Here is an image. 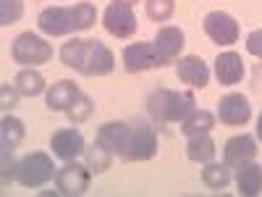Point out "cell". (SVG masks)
<instances>
[{
    "mask_svg": "<svg viewBox=\"0 0 262 197\" xmlns=\"http://www.w3.org/2000/svg\"><path fill=\"white\" fill-rule=\"evenodd\" d=\"M128 137H131V126L128 124H123V121H107V124H102L97 129L95 142L102 145L107 152H113V155H123Z\"/></svg>",
    "mask_w": 262,
    "mask_h": 197,
    "instance_id": "9a60e30c",
    "label": "cell"
},
{
    "mask_svg": "<svg viewBox=\"0 0 262 197\" xmlns=\"http://www.w3.org/2000/svg\"><path fill=\"white\" fill-rule=\"evenodd\" d=\"M236 189L244 197H254L262 192V166L254 161H247L236 166Z\"/></svg>",
    "mask_w": 262,
    "mask_h": 197,
    "instance_id": "d6986e66",
    "label": "cell"
},
{
    "mask_svg": "<svg viewBox=\"0 0 262 197\" xmlns=\"http://www.w3.org/2000/svg\"><path fill=\"white\" fill-rule=\"evenodd\" d=\"M84 50H86V40H79V37L69 40V42L60 48V61H63V66H69V69H74V71L81 74V69H84Z\"/></svg>",
    "mask_w": 262,
    "mask_h": 197,
    "instance_id": "d4e9b609",
    "label": "cell"
},
{
    "mask_svg": "<svg viewBox=\"0 0 262 197\" xmlns=\"http://www.w3.org/2000/svg\"><path fill=\"white\" fill-rule=\"evenodd\" d=\"M116 69V55L113 50L100 40H86V50H84V76H107Z\"/></svg>",
    "mask_w": 262,
    "mask_h": 197,
    "instance_id": "9c48e42d",
    "label": "cell"
},
{
    "mask_svg": "<svg viewBox=\"0 0 262 197\" xmlns=\"http://www.w3.org/2000/svg\"><path fill=\"white\" fill-rule=\"evenodd\" d=\"M97 21V8L92 3H76L74 6V24H76V32H86L92 29Z\"/></svg>",
    "mask_w": 262,
    "mask_h": 197,
    "instance_id": "83f0119b",
    "label": "cell"
},
{
    "mask_svg": "<svg viewBox=\"0 0 262 197\" xmlns=\"http://www.w3.org/2000/svg\"><path fill=\"white\" fill-rule=\"evenodd\" d=\"M194 92H176V90H165V87H158L152 90L147 97V111L149 116L160 121V124H176L184 121L191 111H194Z\"/></svg>",
    "mask_w": 262,
    "mask_h": 197,
    "instance_id": "6da1fadb",
    "label": "cell"
},
{
    "mask_svg": "<svg viewBox=\"0 0 262 197\" xmlns=\"http://www.w3.org/2000/svg\"><path fill=\"white\" fill-rule=\"evenodd\" d=\"M55 163L48 152L42 150H34L29 155H24L16 166V182L21 187H29V189H37V187H45L50 179H55Z\"/></svg>",
    "mask_w": 262,
    "mask_h": 197,
    "instance_id": "7a4b0ae2",
    "label": "cell"
},
{
    "mask_svg": "<svg viewBox=\"0 0 262 197\" xmlns=\"http://www.w3.org/2000/svg\"><path fill=\"white\" fill-rule=\"evenodd\" d=\"M202 27H205V34L217 42V45H233V42H238V21L226 13V11H210L202 21Z\"/></svg>",
    "mask_w": 262,
    "mask_h": 197,
    "instance_id": "ba28073f",
    "label": "cell"
},
{
    "mask_svg": "<svg viewBox=\"0 0 262 197\" xmlns=\"http://www.w3.org/2000/svg\"><path fill=\"white\" fill-rule=\"evenodd\" d=\"M13 84H16V90L24 95V97H37V95H42V92H48L45 76H42L37 69H21V71L13 76Z\"/></svg>",
    "mask_w": 262,
    "mask_h": 197,
    "instance_id": "44dd1931",
    "label": "cell"
},
{
    "mask_svg": "<svg viewBox=\"0 0 262 197\" xmlns=\"http://www.w3.org/2000/svg\"><path fill=\"white\" fill-rule=\"evenodd\" d=\"M24 134H27V126L21 119L6 113L3 121H0V147L6 150H16L21 142H24Z\"/></svg>",
    "mask_w": 262,
    "mask_h": 197,
    "instance_id": "7402d4cb",
    "label": "cell"
},
{
    "mask_svg": "<svg viewBox=\"0 0 262 197\" xmlns=\"http://www.w3.org/2000/svg\"><path fill=\"white\" fill-rule=\"evenodd\" d=\"M11 58L24 69H37L53 58V45L34 32H21L11 45Z\"/></svg>",
    "mask_w": 262,
    "mask_h": 197,
    "instance_id": "3957f363",
    "label": "cell"
},
{
    "mask_svg": "<svg viewBox=\"0 0 262 197\" xmlns=\"http://www.w3.org/2000/svg\"><path fill=\"white\" fill-rule=\"evenodd\" d=\"M37 27L42 34L48 37H63V34H71L76 32L74 24V8H66V6H50L37 16Z\"/></svg>",
    "mask_w": 262,
    "mask_h": 197,
    "instance_id": "30bf717a",
    "label": "cell"
},
{
    "mask_svg": "<svg viewBox=\"0 0 262 197\" xmlns=\"http://www.w3.org/2000/svg\"><path fill=\"white\" fill-rule=\"evenodd\" d=\"M254 155H257V140L252 134H236L223 145V163L228 166H242L247 161H254Z\"/></svg>",
    "mask_w": 262,
    "mask_h": 197,
    "instance_id": "e0dca14e",
    "label": "cell"
},
{
    "mask_svg": "<svg viewBox=\"0 0 262 197\" xmlns=\"http://www.w3.org/2000/svg\"><path fill=\"white\" fill-rule=\"evenodd\" d=\"M0 158H3V168H0V173H3V184H8L11 179H16V161H13V150H6V147H0Z\"/></svg>",
    "mask_w": 262,
    "mask_h": 197,
    "instance_id": "1f68e13d",
    "label": "cell"
},
{
    "mask_svg": "<svg viewBox=\"0 0 262 197\" xmlns=\"http://www.w3.org/2000/svg\"><path fill=\"white\" fill-rule=\"evenodd\" d=\"M84 163L90 166V171L95 173V176H100V173H105L107 168H111L113 163V152H107L102 145H92V147H86L84 150Z\"/></svg>",
    "mask_w": 262,
    "mask_h": 197,
    "instance_id": "484cf974",
    "label": "cell"
},
{
    "mask_svg": "<svg viewBox=\"0 0 262 197\" xmlns=\"http://www.w3.org/2000/svg\"><path fill=\"white\" fill-rule=\"evenodd\" d=\"M215 76H217V82L226 84V87L238 84L244 79V61H242V55L233 53V50L221 53L215 58Z\"/></svg>",
    "mask_w": 262,
    "mask_h": 197,
    "instance_id": "ac0fdd59",
    "label": "cell"
},
{
    "mask_svg": "<svg viewBox=\"0 0 262 197\" xmlns=\"http://www.w3.org/2000/svg\"><path fill=\"white\" fill-rule=\"evenodd\" d=\"M202 184L207 189H215V192L226 189L231 184V166L228 163H215V161L205 163V168H202Z\"/></svg>",
    "mask_w": 262,
    "mask_h": 197,
    "instance_id": "cb8c5ba5",
    "label": "cell"
},
{
    "mask_svg": "<svg viewBox=\"0 0 262 197\" xmlns=\"http://www.w3.org/2000/svg\"><path fill=\"white\" fill-rule=\"evenodd\" d=\"M92 184V171L86 163H76V161H66V166L55 173V189L58 194L66 197H79L90 189Z\"/></svg>",
    "mask_w": 262,
    "mask_h": 197,
    "instance_id": "277c9868",
    "label": "cell"
},
{
    "mask_svg": "<svg viewBox=\"0 0 262 197\" xmlns=\"http://www.w3.org/2000/svg\"><path fill=\"white\" fill-rule=\"evenodd\" d=\"M123 69L128 74H142L149 69H160L165 66V61L160 58L155 42H131V45L123 48Z\"/></svg>",
    "mask_w": 262,
    "mask_h": 197,
    "instance_id": "8992f818",
    "label": "cell"
},
{
    "mask_svg": "<svg viewBox=\"0 0 262 197\" xmlns=\"http://www.w3.org/2000/svg\"><path fill=\"white\" fill-rule=\"evenodd\" d=\"M217 119L226 126H244L252 119V105L242 92H228L217 103Z\"/></svg>",
    "mask_w": 262,
    "mask_h": 197,
    "instance_id": "7c38bea8",
    "label": "cell"
},
{
    "mask_svg": "<svg viewBox=\"0 0 262 197\" xmlns=\"http://www.w3.org/2000/svg\"><path fill=\"white\" fill-rule=\"evenodd\" d=\"M92 111H95V103H92V97L90 95H84L81 92V97L69 108V111H66V116H69V121L76 126V124H84L86 119H90L92 116Z\"/></svg>",
    "mask_w": 262,
    "mask_h": 197,
    "instance_id": "f1b7e54d",
    "label": "cell"
},
{
    "mask_svg": "<svg viewBox=\"0 0 262 197\" xmlns=\"http://www.w3.org/2000/svg\"><path fill=\"white\" fill-rule=\"evenodd\" d=\"M158 134L152 131L149 126L139 124L137 129H131V137L126 142V150H123V161L128 163H142V161H152L158 155Z\"/></svg>",
    "mask_w": 262,
    "mask_h": 197,
    "instance_id": "52a82bcc",
    "label": "cell"
},
{
    "mask_svg": "<svg viewBox=\"0 0 262 197\" xmlns=\"http://www.w3.org/2000/svg\"><path fill=\"white\" fill-rule=\"evenodd\" d=\"M102 27L107 34H113L118 40H128L137 34V13L131 11L128 3H118V0H113L111 6L105 8L102 13Z\"/></svg>",
    "mask_w": 262,
    "mask_h": 197,
    "instance_id": "5b68a950",
    "label": "cell"
},
{
    "mask_svg": "<svg viewBox=\"0 0 262 197\" xmlns=\"http://www.w3.org/2000/svg\"><path fill=\"white\" fill-rule=\"evenodd\" d=\"M18 97H21V92L16 90V84H3L0 87V108H3L6 113L18 105Z\"/></svg>",
    "mask_w": 262,
    "mask_h": 197,
    "instance_id": "4dcf8cb0",
    "label": "cell"
},
{
    "mask_svg": "<svg viewBox=\"0 0 262 197\" xmlns=\"http://www.w3.org/2000/svg\"><path fill=\"white\" fill-rule=\"evenodd\" d=\"M50 147H53L55 158H60V161H76L79 155H84L86 142H84V134L79 129L66 126V129H58L55 134L50 137Z\"/></svg>",
    "mask_w": 262,
    "mask_h": 197,
    "instance_id": "8fae6325",
    "label": "cell"
},
{
    "mask_svg": "<svg viewBox=\"0 0 262 197\" xmlns=\"http://www.w3.org/2000/svg\"><path fill=\"white\" fill-rule=\"evenodd\" d=\"M144 13L152 21H168L176 13V0H144Z\"/></svg>",
    "mask_w": 262,
    "mask_h": 197,
    "instance_id": "4316f807",
    "label": "cell"
},
{
    "mask_svg": "<svg viewBox=\"0 0 262 197\" xmlns=\"http://www.w3.org/2000/svg\"><path fill=\"white\" fill-rule=\"evenodd\" d=\"M118 3H128V6H134V3H137V0H118Z\"/></svg>",
    "mask_w": 262,
    "mask_h": 197,
    "instance_id": "e575fe53",
    "label": "cell"
},
{
    "mask_svg": "<svg viewBox=\"0 0 262 197\" xmlns=\"http://www.w3.org/2000/svg\"><path fill=\"white\" fill-rule=\"evenodd\" d=\"M155 42V48H158V53H160V58L165 61V66L168 63H173V61H179V55H181V50H184V45H186V34H184V29L181 27H160L158 29V37L152 40Z\"/></svg>",
    "mask_w": 262,
    "mask_h": 197,
    "instance_id": "5bb4252c",
    "label": "cell"
},
{
    "mask_svg": "<svg viewBox=\"0 0 262 197\" xmlns=\"http://www.w3.org/2000/svg\"><path fill=\"white\" fill-rule=\"evenodd\" d=\"M176 76L184 84H189L191 90H205V87L210 84V69H207V63L200 55H184V58H179Z\"/></svg>",
    "mask_w": 262,
    "mask_h": 197,
    "instance_id": "4fadbf2b",
    "label": "cell"
},
{
    "mask_svg": "<svg viewBox=\"0 0 262 197\" xmlns=\"http://www.w3.org/2000/svg\"><path fill=\"white\" fill-rule=\"evenodd\" d=\"M257 140L262 142V113L257 116Z\"/></svg>",
    "mask_w": 262,
    "mask_h": 197,
    "instance_id": "836d02e7",
    "label": "cell"
},
{
    "mask_svg": "<svg viewBox=\"0 0 262 197\" xmlns=\"http://www.w3.org/2000/svg\"><path fill=\"white\" fill-rule=\"evenodd\" d=\"M24 16V0H0V24L11 27Z\"/></svg>",
    "mask_w": 262,
    "mask_h": 197,
    "instance_id": "f546056e",
    "label": "cell"
},
{
    "mask_svg": "<svg viewBox=\"0 0 262 197\" xmlns=\"http://www.w3.org/2000/svg\"><path fill=\"white\" fill-rule=\"evenodd\" d=\"M215 126V116L205 108H194V111L181 121V134L184 137H194V134H207Z\"/></svg>",
    "mask_w": 262,
    "mask_h": 197,
    "instance_id": "603a6c76",
    "label": "cell"
},
{
    "mask_svg": "<svg viewBox=\"0 0 262 197\" xmlns=\"http://www.w3.org/2000/svg\"><path fill=\"white\" fill-rule=\"evenodd\" d=\"M247 53L254 58H262V29H254L247 34Z\"/></svg>",
    "mask_w": 262,
    "mask_h": 197,
    "instance_id": "d6a6232c",
    "label": "cell"
},
{
    "mask_svg": "<svg viewBox=\"0 0 262 197\" xmlns=\"http://www.w3.org/2000/svg\"><path fill=\"white\" fill-rule=\"evenodd\" d=\"M215 152H217V147H215V140L210 137V131L207 134H194V137H186V158L191 161V163H210V161H215Z\"/></svg>",
    "mask_w": 262,
    "mask_h": 197,
    "instance_id": "ffe728a7",
    "label": "cell"
},
{
    "mask_svg": "<svg viewBox=\"0 0 262 197\" xmlns=\"http://www.w3.org/2000/svg\"><path fill=\"white\" fill-rule=\"evenodd\" d=\"M79 97H81V90L74 79H60V82L50 84L45 92V103L50 111H69Z\"/></svg>",
    "mask_w": 262,
    "mask_h": 197,
    "instance_id": "2e32d148",
    "label": "cell"
}]
</instances>
